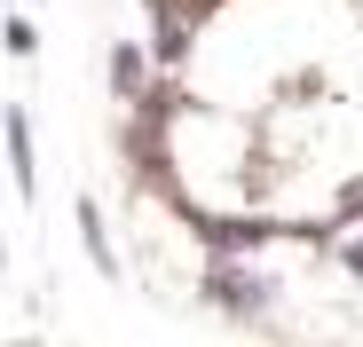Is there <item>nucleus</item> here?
I'll return each instance as SVG.
<instances>
[{
  "label": "nucleus",
  "mask_w": 363,
  "mask_h": 347,
  "mask_svg": "<svg viewBox=\"0 0 363 347\" xmlns=\"http://www.w3.org/2000/svg\"><path fill=\"white\" fill-rule=\"evenodd\" d=\"M0 110H9V95H0Z\"/></svg>",
  "instance_id": "0eeeda50"
},
{
  "label": "nucleus",
  "mask_w": 363,
  "mask_h": 347,
  "mask_svg": "<svg viewBox=\"0 0 363 347\" xmlns=\"http://www.w3.org/2000/svg\"><path fill=\"white\" fill-rule=\"evenodd\" d=\"M198 292H206V308H213L221 324H269V316H277V276H269L261 261H221V253H206Z\"/></svg>",
  "instance_id": "f257e3e1"
},
{
  "label": "nucleus",
  "mask_w": 363,
  "mask_h": 347,
  "mask_svg": "<svg viewBox=\"0 0 363 347\" xmlns=\"http://www.w3.org/2000/svg\"><path fill=\"white\" fill-rule=\"evenodd\" d=\"M0 142H9V182H16V198L32 205V198H40V135H32V110H24V103L0 110Z\"/></svg>",
  "instance_id": "7ed1b4c3"
},
{
  "label": "nucleus",
  "mask_w": 363,
  "mask_h": 347,
  "mask_svg": "<svg viewBox=\"0 0 363 347\" xmlns=\"http://www.w3.org/2000/svg\"><path fill=\"white\" fill-rule=\"evenodd\" d=\"M0 47H9L16 64H24V55H40V24H32L24 8H9V16H0Z\"/></svg>",
  "instance_id": "39448f33"
},
{
  "label": "nucleus",
  "mask_w": 363,
  "mask_h": 347,
  "mask_svg": "<svg viewBox=\"0 0 363 347\" xmlns=\"http://www.w3.org/2000/svg\"><path fill=\"white\" fill-rule=\"evenodd\" d=\"M9 8H24V0H9Z\"/></svg>",
  "instance_id": "6e6552de"
},
{
  "label": "nucleus",
  "mask_w": 363,
  "mask_h": 347,
  "mask_svg": "<svg viewBox=\"0 0 363 347\" xmlns=\"http://www.w3.org/2000/svg\"><path fill=\"white\" fill-rule=\"evenodd\" d=\"M0 276H9V237H0Z\"/></svg>",
  "instance_id": "423d86ee"
},
{
  "label": "nucleus",
  "mask_w": 363,
  "mask_h": 347,
  "mask_svg": "<svg viewBox=\"0 0 363 347\" xmlns=\"http://www.w3.org/2000/svg\"><path fill=\"white\" fill-rule=\"evenodd\" d=\"M103 87H111V103H118V110H135V103L158 87L150 47H143V40H111V55H103Z\"/></svg>",
  "instance_id": "f03ea898"
},
{
  "label": "nucleus",
  "mask_w": 363,
  "mask_h": 347,
  "mask_svg": "<svg viewBox=\"0 0 363 347\" xmlns=\"http://www.w3.org/2000/svg\"><path fill=\"white\" fill-rule=\"evenodd\" d=\"M79 245H87V261H95L111 284L127 276V261H118V245H111V221H103V205H95L87 190H79Z\"/></svg>",
  "instance_id": "20e7f679"
}]
</instances>
